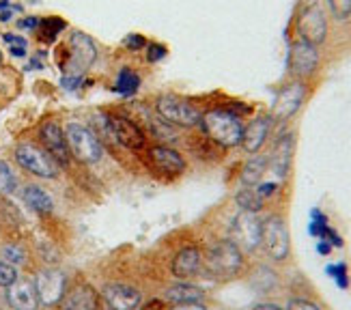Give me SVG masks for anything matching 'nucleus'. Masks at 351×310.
I'll return each instance as SVG.
<instances>
[{
	"instance_id": "6",
	"label": "nucleus",
	"mask_w": 351,
	"mask_h": 310,
	"mask_svg": "<svg viewBox=\"0 0 351 310\" xmlns=\"http://www.w3.org/2000/svg\"><path fill=\"white\" fill-rule=\"evenodd\" d=\"M156 110L162 121L175 128H196L201 126L203 115L196 108L179 95H160L156 102Z\"/></svg>"
},
{
	"instance_id": "27",
	"label": "nucleus",
	"mask_w": 351,
	"mask_h": 310,
	"mask_svg": "<svg viewBox=\"0 0 351 310\" xmlns=\"http://www.w3.org/2000/svg\"><path fill=\"white\" fill-rule=\"evenodd\" d=\"M65 20L63 18H56V15H52V18H43L39 20V26H37V37L43 41V43H52L56 41V37L65 30Z\"/></svg>"
},
{
	"instance_id": "7",
	"label": "nucleus",
	"mask_w": 351,
	"mask_h": 310,
	"mask_svg": "<svg viewBox=\"0 0 351 310\" xmlns=\"http://www.w3.org/2000/svg\"><path fill=\"white\" fill-rule=\"evenodd\" d=\"M261 246L271 261L282 263L291 254V235H289V226L282 215H269L263 222L261 232Z\"/></svg>"
},
{
	"instance_id": "31",
	"label": "nucleus",
	"mask_w": 351,
	"mask_h": 310,
	"mask_svg": "<svg viewBox=\"0 0 351 310\" xmlns=\"http://www.w3.org/2000/svg\"><path fill=\"white\" fill-rule=\"evenodd\" d=\"M326 274H330L334 281H337L339 289H349V270L347 263H337V265H328Z\"/></svg>"
},
{
	"instance_id": "4",
	"label": "nucleus",
	"mask_w": 351,
	"mask_h": 310,
	"mask_svg": "<svg viewBox=\"0 0 351 310\" xmlns=\"http://www.w3.org/2000/svg\"><path fill=\"white\" fill-rule=\"evenodd\" d=\"M295 28L302 41L313 45L324 43L328 37V18L319 5V0H302L295 18Z\"/></svg>"
},
{
	"instance_id": "33",
	"label": "nucleus",
	"mask_w": 351,
	"mask_h": 310,
	"mask_svg": "<svg viewBox=\"0 0 351 310\" xmlns=\"http://www.w3.org/2000/svg\"><path fill=\"white\" fill-rule=\"evenodd\" d=\"M328 5L337 20H347L351 15V0H328Z\"/></svg>"
},
{
	"instance_id": "5",
	"label": "nucleus",
	"mask_w": 351,
	"mask_h": 310,
	"mask_svg": "<svg viewBox=\"0 0 351 310\" xmlns=\"http://www.w3.org/2000/svg\"><path fill=\"white\" fill-rule=\"evenodd\" d=\"M67 145L71 155L82 164H95L104 158V145L97 138V134L93 130H88L86 126H80V123H69L67 130Z\"/></svg>"
},
{
	"instance_id": "12",
	"label": "nucleus",
	"mask_w": 351,
	"mask_h": 310,
	"mask_svg": "<svg viewBox=\"0 0 351 310\" xmlns=\"http://www.w3.org/2000/svg\"><path fill=\"white\" fill-rule=\"evenodd\" d=\"M147 164L151 170H156L160 175L166 177H177L186 170V160L179 151H175L173 147H166V145H154L147 149Z\"/></svg>"
},
{
	"instance_id": "8",
	"label": "nucleus",
	"mask_w": 351,
	"mask_h": 310,
	"mask_svg": "<svg viewBox=\"0 0 351 310\" xmlns=\"http://www.w3.org/2000/svg\"><path fill=\"white\" fill-rule=\"evenodd\" d=\"M15 162L35 177H41V179L58 177V164L54 162V158L45 149L33 143H22L15 147Z\"/></svg>"
},
{
	"instance_id": "48",
	"label": "nucleus",
	"mask_w": 351,
	"mask_h": 310,
	"mask_svg": "<svg viewBox=\"0 0 351 310\" xmlns=\"http://www.w3.org/2000/svg\"><path fill=\"white\" fill-rule=\"evenodd\" d=\"M0 60H3V54H0Z\"/></svg>"
},
{
	"instance_id": "41",
	"label": "nucleus",
	"mask_w": 351,
	"mask_h": 310,
	"mask_svg": "<svg viewBox=\"0 0 351 310\" xmlns=\"http://www.w3.org/2000/svg\"><path fill=\"white\" fill-rule=\"evenodd\" d=\"M5 37V41L9 43V45H24L26 48V39L24 37H15V35H11V33H7V35H3Z\"/></svg>"
},
{
	"instance_id": "46",
	"label": "nucleus",
	"mask_w": 351,
	"mask_h": 310,
	"mask_svg": "<svg viewBox=\"0 0 351 310\" xmlns=\"http://www.w3.org/2000/svg\"><path fill=\"white\" fill-rule=\"evenodd\" d=\"M7 20H11V11H3V13H0V22H7Z\"/></svg>"
},
{
	"instance_id": "10",
	"label": "nucleus",
	"mask_w": 351,
	"mask_h": 310,
	"mask_svg": "<svg viewBox=\"0 0 351 310\" xmlns=\"http://www.w3.org/2000/svg\"><path fill=\"white\" fill-rule=\"evenodd\" d=\"M304 97H306V88H304L302 82H289L287 86H282L271 104V112H269L271 121L287 123L302 108Z\"/></svg>"
},
{
	"instance_id": "38",
	"label": "nucleus",
	"mask_w": 351,
	"mask_h": 310,
	"mask_svg": "<svg viewBox=\"0 0 351 310\" xmlns=\"http://www.w3.org/2000/svg\"><path fill=\"white\" fill-rule=\"evenodd\" d=\"M169 310H207V306L201 302H186V304H173V308Z\"/></svg>"
},
{
	"instance_id": "36",
	"label": "nucleus",
	"mask_w": 351,
	"mask_h": 310,
	"mask_svg": "<svg viewBox=\"0 0 351 310\" xmlns=\"http://www.w3.org/2000/svg\"><path fill=\"white\" fill-rule=\"evenodd\" d=\"M287 310H322V306L306 298H291L287 304Z\"/></svg>"
},
{
	"instance_id": "39",
	"label": "nucleus",
	"mask_w": 351,
	"mask_h": 310,
	"mask_svg": "<svg viewBox=\"0 0 351 310\" xmlns=\"http://www.w3.org/2000/svg\"><path fill=\"white\" fill-rule=\"evenodd\" d=\"M60 84H63L65 88H78L82 84V75H73V78L65 75L63 80H60Z\"/></svg>"
},
{
	"instance_id": "20",
	"label": "nucleus",
	"mask_w": 351,
	"mask_h": 310,
	"mask_svg": "<svg viewBox=\"0 0 351 310\" xmlns=\"http://www.w3.org/2000/svg\"><path fill=\"white\" fill-rule=\"evenodd\" d=\"M201 265H203V252H201V248L190 243V246H183L181 250L175 254L171 272H173L175 278H179V281H186V278L196 276L198 270H201Z\"/></svg>"
},
{
	"instance_id": "16",
	"label": "nucleus",
	"mask_w": 351,
	"mask_h": 310,
	"mask_svg": "<svg viewBox=\"0 0 351 310\" xmlns=\"http://www.w3.org/2000/svg\"><path fill=\"white\" fill-rule=\"evenodd\" d=\"M293 151H295V136L293 134H282L276 141V145H274L271 153L267 155V168L278 179H287V175L291 173Z\"/></svg>"
},
{
	"instance_id": "29",
	"label": "nucleus",
	"mask_w": 351,
	"mask_h": 310,
	"mask_svg": "<svg viewBox=\"0 0 351 310\" xmlns=\"http://www.w3.org/2000/svg\"><path fill=\"white\" fill-rule=\"evenodd\" d=\"M15 188H18V179H15L11 166L0 160V194H13Z\"/></svg>"
},
{
	"instance_id": "34",
	"label": "nucleus",
	"mask_w": 351,
	"mask_h": 310,
	"mask_svg": "<svg viewBox=\"0 0 351 310\" xmlns=\"http://www.w3.org/2000/svg\"><path fill=\"white\" fill-rule=\"evenodd\" d=\"M147 52V60L149 63H160L162 58H166V54H169V48H166V45H162V43H147V48H145Z\"/></svg>"
},
{
	"instance_id": "1",
	"label": "nucleus",
	"mask_w": 351,
	"mask_h": 310,
	"mask_svg": "<svg viewBox=\"0 0 351 310\" xmlns=\"http://www.w3.org/2000/svg\"><path fill=\"white\" fill-rule=\"evenodd\" d=\"M201 130L209 141H213L222 149L241 145V117L233 112L231 108H213V110L205 112L201 119Z\"/></svg>"
},
{
	"instance_id": "30",
	"label": "nucleus",
	"mask_w": 351,
	"mask_h": 310,
	"mask_svg": "<svg viewBox=\"0 0 351 310\" xmlns=\"http://www.w3.org/2000/svg\"><path fill=\"white\" fill-rule=\"evenodd\" d=\"M3 257L7 263H11V265H22V263L26 261V252H24V248L20 243H7L3 246Z\"/></svg>"
},
{
	"instance_id": "45",
	"label": "nucleus",
	"mask_w": 351,
	"mask_h": 310,
	"mask_svg": "<svg viewBox=\"0 0 351 310\" xmlns=\"http://www.w3.org/2000/svg\"><path fill=\"white\" fill-rule=\"evenodd\" d=\"M11 54L13 56H24L26 54V48H24V45H11Z\"/></svg>"
},
{
	"instance_id": "28",
	"label": "nucleus",
	"mask_w": 351,
	"mask_h": 310,
	"mask_svg": "<svg viewBox=\"0 0 351 310\" xmlns=\"http://www.w3.org/2000/svg\"><path fill=\"white\" fill-rule=\"evenodd\" d=\"M235 203H237V207L241 209V211H250V213H258L263 209V203L265 200L258 196V192L254 190V188H243V190H239L237 194H235Z\"/></svg>"
},
{
	"instance_id": "40",
	"label": "nucleus",
	"mask_w": 351,
	"mask_h": 310,
	"mask_svg": "<svg viewBox=\"0 0 351 310\" xmlns=\"http://www.w3.org/2000/svg\"><path fill=\"white\" fill-rule=\"evenodd\" d=\"M136 310H164V300H149L145 306H138Z\"/></svg>"
},
{
	"instance_id": "15",
	"label": "nucleus",
	"mask_w": 351,
	"mask_h": 310,
	"mask_svg": "<svg viewBox=\"0 0 351 310\" xmlns=\"http://www.w3.org/2000/svg\"><path fill=\"white\" fill-rule=\"evenodd\" d=\"M101 298L110 310H136L143 302V293L123 283H108L101 289Z\"/></svg>"
},
{
	"instance_id": "26",
	"label": "nucleus",
	"mask_w": 351,
	"mask_h": 310,
	"mask_svg": "<svg viewBox=\"0 0 351 310\" xmlns=\"http://www.w3.org/2000/svg\"><path fill=\"white\" fill-rule=\"evenodd\" d=\"M250 285L252 289H256L258 293H269L278 287V276L274 270L261 265V267H256L252 274H250Z\"/></svg>"
},
{
	"instance_id": "18",
	"label": "nucleus",
	"mask_w": 351,
	"mask_h": 310,
	"mask_svg": "<svg viewBox=\"0 0 351 310\" xmlns=\"http://www.w3.org/2000/svg\"><path fill=\"white\" fill-rule=\"evenodd\" d=\"M58 310H99V293L88 283H78L65 291Z\"/></svg>"
},
{
	"instance_id": "17",
	"label": "nucleus",
	"mask_w": 351,
	"mask_h": 310,
	"mask_svg": "<svg viewBox=\"0 0 351 310\" xmlns=\"http://www.w3.org/2000/svg\"><path fill=\"white\" fill-rule=\"evenodd\" d=\"M41 143H43V149L52 155L56 164L67 166L71 162V151H69V145H67V136H65L63 130H60L58 123H54V121L43 123V126H41Z\"/></svg>"
},
{
	"instance_id": "3",
	"label": "nucleus",
	"mask_w": 351,
	"mask_h": 310,
	"mask_svg": "<svg viewBox=\"0 0 351 310\" xmlns=\"http://www.w3.org/2000/svg\"><path fill=\"white\" fill-rule=\"evenodd\" d=\"M58 67L67 71V73H75L82 75V71H86L90 65L95 63L97 58V45L93 43L88 35L84 33H73L69 39V48H60L58 50Z\"/></svg>"
},
{
	"instance_id": "47",
	"label": "nucleus",
	"mask_w": 351,
	"mask_h": 310,
	"mask_svg": "<svg viewBox=\"0 0 351 310\" xmlns=\"http://www.w3.org/2000/svg\"><path fill=\"white\" fill-rule=\"evenodd\" d=\"M9 7V0H0V9H7Z\"/></svg>"
},
{
	"instance_id": "43",
	"label": "nucleus",
	"mask_w": 351,
	"mask_h": 310,
	"mask_svg": "<svg viewBox=\"0 0 351 310\" xmlns=\"http://www.w3.org/2000/svg\"><path fill=\"white\" fill-rule=\"evenodd\" d=\"M317 252H319V254H324V257H328V254L332 252V246H330L326 239H319V243H317Z\"/></svg>"
},
{
	"instance_id": "42",
	"label": "nucleus",
	"mask_w": 351,
	"mask_h": 310,
	"mask_svg": "<svg viewBox=\"0 0 351 310\" xmlns=\"http://www.w3.org/2000/svg\"><path fill=\"white\" fill-rule=\"evenodd\" d=\"M18 26H20V28H30V30H33V28L39 26V18H26V20H20Z\"/></svg>"
},
{
	"instance_id": "2",
	"label": "nucleus",
	"mask_w": 351,
	"mask_h": 310,
	"mask_svg": "<svg viewBox=\"0 0 351 310\" xmlns=\"http://www.w3.org/2000/svg\"><path fill=\"white\" fill-rule=\"evenodd\" d=\"M205 270L216 281H233L243 272V250L233 239H220L203 254Z\"/></svg>"
},
{
	"instance_id": "44",
	"label": "nucleus",
	"mask_w": 351,
	"mask_h": 310,
	"mask_svg": "<svg viewBox=\"0 0 351 310\" xmlns=\"http://www.w3.org/2000/svg\"><path fill=\"white\" fill-rule=\"evenodd\" d=\"M252 310H285V308H280L278 304H271V302H265V304H256Z\"/></svg>"
},
{
	"instance_id": "37",
	"label": "nucleus",
	"mask_w": 351,
	"mask_h": 310,
	"mask_svg": "<svg viewBox=\"0 0 351 310\" xmlns=\"http://www.w3.org/2000/svg\"><path fill=\"white\" fill-rule=\"evenodd\" d=\"M254 190L258 192V196H261L263 200L265 198H269V196H274L276 194V190H278V183L276 181H269V183H258V185H254Z\"/></svg>"
},
{
	"instance_id": "23",
	"label": "nucleus",
	"mask_w": 351,
	"mask_h": 310,
	"mask_svg": "<svg viewBox=\"0 0 351 310\" xmlns=\"http://www.w3.org/2000/svg\"><path fill=\"white\" fill-rule=\"evenodd\" d=\"M265 173H267V155H256L254 153L252 158L246 164H243L239 179H241L243 185L254 188V185H258V183L263 181Z\"/></svg>"
},
{
	"instance_id": "11",
	"label": "nucleus",
	"mask_w": 351,
	"mask_h": 310,
	"mask_svg": "<svg viewBox=\"0 0 351 310\" xmlns=\"http://www.w3.org/2000/svg\"><path fill=\"white\" fill-rule=\"evenodd\" d=\"M35 289L39 296L41 306H58V302L63 300L65 291H67V278L60 270L48 267L41 270L35 276Z\"/></svg>"
},
{
	"instance_id": "35",
	"label": "nucleus",
	"mask_w": 351,
	"mask_h": 310,
	"mask_svg": "<svg viewBox=\"0 0 351 310\" xmlns=\"http://www.w3.org/2000/svg\"><path fill=\"white\" fill-rule=\"evenodd\" d=\"M123 45H125L130 52H138V50H145L147 48V39L143 35H138V33H130V35H125Z\"/></svg>"
},
{
	"instance_id": "9",
	"label": "nucleus",
	"mask_w": 351,
	"mask_h": 310,
	"mask_svg": "<svg viewBox=\"0 0 351 310\" xmlns=\"http://www.w3.org/2000/svg\"><path fill=\"white\" fill-rule=\"evenodd\" d=\"M263 222L256 213L239 211L231 222V239L241 248L243 252H254L261 246Z\"/></svg>"
},
{
	"instance_id": "14",
	"label": "nucleus",
	"mask_w": 351,
	"mask_h": 310,
	"mask_svg": "<svg viewBox=\"0 0 351 310\" xmlns=\"http://www.w3.org/2000/svg\"><path fill=\"white\" fill-rule=\"evenodd\" d=\"M319 67V52L317 45L308 41H293L289 50V71L295 78H311Z\"/></svg>"
},
{
	"instance_id": "19",
	"label": "nucleus",
	"mask_w": 351,
	"mask_h": 310,
	"mask_svg": "<svg viewBox=\"0 0 351 310\" xmlns=\"http://www.w3.org/2000/svg\"><path fill=\"white\" fill-rule=\"evenodd\" d=\"M7 302L13 310H37L41 306L35 283L26 278H18L11 287H7Z\"/></svg>"
},
{
	"instance_id": "25",
	"label": "nucleus",
	"mask_w": 351,
	"mask_h": 310,
	"mask_svg": "<svg viewBox=\"0 0 351 310\" xmlns=\"http://www.w3.org/2000/svg\"><path fill=\"white\" fill-rule=\"evenodd\" d=\"M141 84H143L141 75L136 73V71H132V69H128V67H123V69L119 71V75H117V80L112 84V91L119 93V95H123V97H132L134 93L141 88Z\"/></svg>"
},
{
	"instance_id": "32",
	"label": "nucleus",
	"mask_w": 351,
	"mask_h": 310,
	"mask_svg": "<svg viewBox=\"0 0 351 310\" xmlns=\"http://www.w3.org/2000/svg\"><path fill=\"white\" fill-rule=\"evenodd\" d=\"M18 267L15 265H11V263H7L5 259L0 261V287L3 289H7V287H11L15 281H18Z\"/></svg>"
},
{
	"instance_id": "22",
	"label": "nucleus",
	"mask_w": 351,
	"mask_h": 310,
	"mask_svg": "<svg viewBox=\"0 0 351 310\" xmlns=\"http://www.w3.org/2000/svg\"><path fill=\"white\" fill-rule=\"evenodd\" d=\"M205 298V291L196 285L190 283H179L166 289L164 293V300L171 302V304H186V302H203Z\"/></svg>"
},
{
	"instance_id": "21",
	"label": "nucleus",
	"mask_w": 351,
	"mask_h": 310,
	"mask_svg": "<svg viewBox=\"0 0 351 310\" xmlns=\"http://www.w3.org/2000/svg\"><path fill=\"white\" fill-rule=\"evenodd\" d=\"M269 126H271V117L269 115H263V117H256L252 119L246 128H243V134H241V149L254 155L263 149L267 136H269Z\"/></svg>"
},
{
	"instance_id": "24",
	"label": "nucleus",
	"mask_w": 351,
	"mask_h": 310,
	"mask_svg": "<svg viewBox=\"0 0 351 310\" xmlns=\"http://www.w3.org/2000/svg\"><path fill=\"white\" fill-rule=\"evenodd\" d=\"M22 196H24V203L37 213H50L54 209L52 196L43 188H39V185H26Z\"/></svg>"
},
{
	"instance_id": "13",
	"label": "nucleus",
	"mask_w": 351,
	"mask_h": 310,
	"mask_svg": "<svg viewBox=\"0 0 351 310\" xmlns=\"http://www.w3.org/2000/svg\"><path fill=\"white\" fill-rule=\"evenodd\" d=\"M108 119H110L114 143H119L121 147H125L130 151H141L147 147V134L134 119L123 117V115H108Z\"/></svg>"
}]
</instances>
